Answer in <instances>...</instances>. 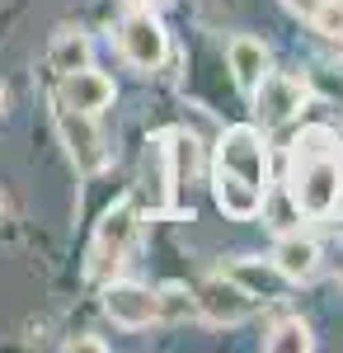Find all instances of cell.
Masks as SVG:
<instances>
[{
  "label": "cell",
  "mask_w": 343,
  "mask_h": 353,
  "mask_svg": "<svg viewBox=\"0 0 343 353\" xmlns=\"http://www.w3.org/2000/svg\"><path fill=\"white\" fill-rule=\"evenodd\" d=\"M104 339H66V353H104Z\"/></svg>",
  "instance_id": "2e32d148"
},
{
  "label": "cell",
  "mask_w": 343,
  "mask_h": 353,
  "mask_svg": "<svg viewBox=\"0 0 343 353\" xmlns=\"http://www.w3.org/2000/svg\"><path fill=\"white\" fill-rule=\"evenodd\" d=\"M136 231H141V212H136L132 198H118L113 208L104 212L99 221V231H94V245H90V278L94 283H108L113 273L123 269V259H127V250H132Z\"/></svg>",
  "instance_id": "7a4b0ae2"
},
{
  "label": "cell",
  "mask_w": 343,
  "mask_h": 353,
  "mask_svg": "<svg viewBox=\"0 0 343 353\" xmlns=\"http://www.w3.org/2000/svg\"><path fill=\"white\" fill-rule=\"evenodd\" d=\"M48 61H52V71H80V66H90V38L85 33H56L52 38V52H48Z\"/></svg>",
  "instance_id": "5bb4252c"
},
{
  "label": "cell",
  "mask_w": 343,
  "mask_h": 353,
  "mask_svg": "<svg viewBox=\"0 0 343 353\" xmlns=\"http://www.w3.org/2000/svg\"><path fill=\"white\" fill-rule=\"evenodd\" d=\"M291 203L301 217H329L334 203H339V184H343V170H339V137L334 128H301V137L291 141Z\"/></svg>",
  "instance_id": "6da1fadb"
},
{
  "label": "cell",
  "mask_w": 343,
  "mask_h": 353,
  "mask_svg": "<svg viewBox=\"0 0 343 353\" xmlns=\"http://www.w3.org/2000/svg\"><path fill=\"white\" fill-rule=\"evenodd\" d=\"M339 10H343V0H339ZM339 43H343V38H339Z\"/></svg>",
  "instance_id": "44dd1931"
},
{
  "label": "cell",
  "mask_w": 343,
  "mask_h": 353,
  "mask_svg": "<svg viewBox=\"0 0 343 353\" xmlns=\"http://www.w3.org/2000/svg\"><path fill=\"white\" fill-rule=\"evenodd\" d=\"M226 61H231V76H236V85L245 90V94L268 76V48L259 43V38H231Z\"/></svg>",
  "instance_id": "7c38bea8"
},
{
  "label": "cell",
  "mask_w": 343,
  "mask_h": 353,
  "mask_svg": "<svg viewBox=\"0 0 343 353\" xmlns=\"http://www.w3.org/2000/svg\"><path fill=\"white\" fill-rule=\"evenodd\" d=\"M56 132H61L66 156L76 161V170L85 179H94V174L108 170V141H104V132H99V123H94V113L56 104Z\"/></svg>",
  "instance_id": "5b68a950"
},
{
  "label": "cell",
  "mask_w": 343,
  "mask_h": 353,
  "mask_svg": "<svg viewBox=\"0 0 343 353\" xmlns=\"http://www.w3.org/2000/svg\"><path fill=\"white\" fill-rule=\"evenodd\" d=\"M132 5H146V10H156V5H165V0H132Z\"/></svg>",
  "instance_id": "ac0fdd59"
},
{
  "label": "cell",
  "mask_w": 343,
  "mask_h": 353,
  "mask_svg": "<svg viewBox=\"0 0 343 353\" xmlns=\"http://www.w3.org/2000/svg\"><path fill=\"white\" fill-rule=\"evenodd\" d=\"M249 99H254V118L264 128H282V123H291L296 113L306 109V81L301 76H282V71H268L264 81L249 90Z\"/></svg>",
  "instance_id": "52a82bcc"
},
{
  "label": "cell",
  "mask_w": 343,
  "mask_h": 353,
  "mask_svg": "<svg viewBox=\"0 0 343 353\" xmlns=\"http://www.w3.org/2000/svg\"><path fill=\"white\" fill-rule=\"evenodd\" d=\"M334 208H343V184H339V203H334Z\"/></svg>",
  "instance_id": "d6986e66"
},
{
  "label": "cell",
  "mask_w": 343,
  "mask_h": 353,
  "mask_svg": "<svg viewBox=\"0 0 343 353\" xmlns=\"http://www.w3.org/2000/svg\"><path fill=\"white\" fill-rule=\"evenodd\" d=\"M104 311H108L113 325L146 330V325L160 321V292L141 288V283H118V278H108L104 283Z\"/></svg>",
  "instance_id": "ba28073f"
},
{
  "label": "cell",
  "mask_w": 343,
  "mask_h": 353,
  "mask_svg": "<svg viewBox=\"0 0 343 353\" xmlns=\"http://www.w3.org/2000/svg\"><path fill=\"white\" fill-rule=\"evenodd\" d=\"M216 170L240 174L245 184L268 193V141L259 128H226L216 141Z\"/></svg>",
  "instance_id": "8992f818"
},
{
  "label": "cell",
  "mask_w": 343,
  "mask_h": 353,
  "mask_svg": "<svg viewBox=\"0 0 343 353\" xmlns=\"http://www.w3.org/2000/svg\"><path fill=\"white\" fill-rule=\"evenodd\" d=\"M211 198H216V208L226 212L231 221H254L264 212V189H254V184H245L240 174H226V170H211Z\"/></svg>",
  "instance_id": "30bf717a"
},
{
  "label": "cell",
  "mask_w": 343,
  "mask_h": 353,
  "mask_svg": "<svg viewBox=\"0 0 343 353\" xmlns=\"http://www.w3.org/2000/svg\"><path fill=\"white\" fill-rule=\"evenodd\" d=\"M56 104L80 109V113H99V109L113 104V81H108L104 71H90V66L66 71L61 76V90H56Z\"/></svg>",
  "instance_id": "9c48e42d"
},
{
  "label": "cell",
  "mask_w": 343,
  "mask_h": 353,
  "mask_svg": "<svg viewBox=\"0 0 343 353\" xmlns=\"http://www.w3.org/2000/svg\"><path fill=\"white\" fill-rule=\"evenodd\" d=\"M282 5H287L291 14H301V19H311V14L320 10V0H282Z\"/></svg>",
  "instance_id": "e0dca14e"
},
{
  "label": "cell",
  "mask_w": 343,
  "mask_h": 353,
  "mask_svg": "<svg viewBox=\"0 0 343 353\" xmlns=\"http://www.w3.org/2000/svg\"><path fill=\"white\" fill-rule=\"evenodd\" d=\"M231 278H240V283H245V288H249V292H254L259 301L273 297V292H278V283H287V278L273 269V264H268V269H259V264H240Z\"/></svg>",
  "instance_id": "9a60e30c"
},
{
  "label": "cell",
  "mask_w": 343,
  "mask_h": 353,
  "mask_svg": "<svg viewBox=\"0 0 343 353\" xmlns=\"http://www.w3.org/2000/svg\"><path fill=\"white\" fill-rule=\"evenodd\" d=\"M193 311L202 321H211V325H240V321H249L259 311V297L231 273H211V278H202L193 288Z\"/></svg>",
  "instance_id": "3957f363"
},
{
  "label": "cell",
  "mask_w": 343,
  "mask_h": 353,
  "mask_svg": "<svg viewBox=\"0 0 343 353\" xmlns=\"http://www.w3.org/2000/svg\"><path fill=\"white\" fill-rule=\"evenodd\" d=\"M0 113H5V90H0Z\"/></svg>",
  "instance_id": "ffe728a7"
},
{
  "label": "cell",
  "mask_w": 343,
  "mask_h": 353,
  "mask_svg": "<svg viewBox=\"0 0 343 353\" xmlns=\"http://www.w3.org/2000/svg\"><path fill=\"white\" fill-rule=\"evenodd\" d=\"M264 349L268 353H311V349H315V334H311L306 321L287 316V321H278V325L264 334Z\"/></svg>",
  "instance_id": "4fadbf2b"
},
{
  "label": "cell",
  "mask_w": 343,
  "mask_h": 353,
  "mask_svg": "<svg viewBox=\"0 0 343 353\" xmlns=\"http://www.w3.org/2000/svg\"><path fill=\"white\" fill-rule=\"evenodd\" d=\"M273 269L282 273L287 283H306V278H315V269H320L315 236H301V231L282 236V241L273 245Z\"/></svg>",
  "instance_id": "8fae6325"
},
{
  "label": "cell",
  "mask_w": 343,
  "mask_h": 353,
  "mask_svg": "<svg viewBox=\"0 0 343 353\" xmlns=\"http://www.w3.org/2000/svg\"><path fill=\"white\" fill-rule=\"evenodd\" d=\"M118 57L136 71H160L169 57V33L146 5H136L132 14L118 24Z\"/></svg>",
  "instance_id": "277c9868"
}]
</instances>
